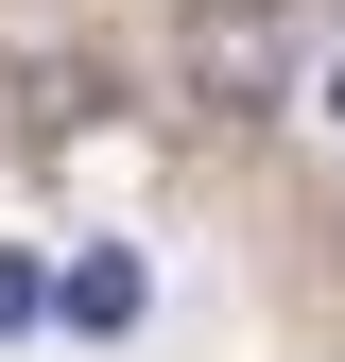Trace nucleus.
<instances>
[{
	"instance_id": "nucleus-1",
	"label": "nucleus",
	"mask_w": 345,
	"mask_h": 362,
	"mask_svg": "<svg viewBox=\"0 0 345 362\" xmlns=\"http://www.w3.org/2000/svg\"><path fill=\"white\" fill-rule=\"evenodd\" d=\"M172 86H190L207 121H293V104H311L293 0H172Z\"/></svg>"
},
{
	"instance_id": "nucleus-2",
	"label": "nucleus",
	"mask_w": 345,
	"mask_h": 362,
	"mask_svg": "<svg viewBox=\"0 0 345 362\" xmlns=\"http://www.w3.org/2000/svg\"><path fill=\"white\" fill-rule=\"evenodd\" d=\"M52 328L121 345V328H139V259H69V276H52Z\"/></svg>"
},
{
	"instance_id": "nucleus-3",
	"label": "nucleus",
	"mask_w": 345,
	"mask_h": 362,
	"mask_svg": "<svg viewBox=\"0 0 345 362\" xmlns=\"http://www.w3.org/2000/svg\"><path fill=\"white\" fill-rule=\"evenodd\" d=\"M0 328H52V259H18V242H0Z\"/></svg>"
},
{
	"instance_id": "nucleus-4",
	"label": "nucleus",
	"mask_w": 345,
	"mask_h": 362,
	"mask_svg": "<svg viewBox=\"0 0 345 362\" xmlns=\"http://www.w3.org/2000/svg\"><path fill=\"white\" fill-rule=\"evenodd\" d=\"M311 121H328V139H345V52H311Z\"/></svg>"
}]
</instances>
